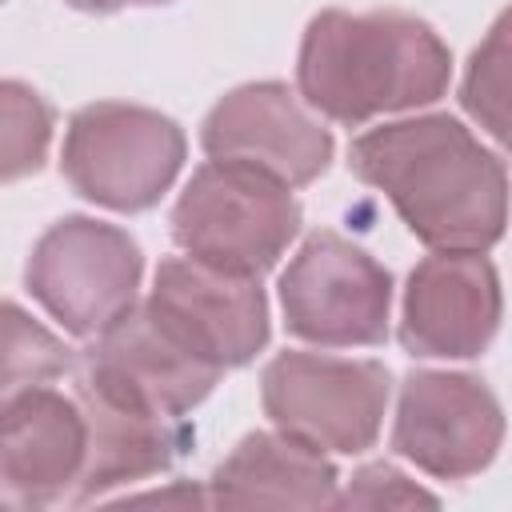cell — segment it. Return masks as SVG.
<instances>
[{"label": "cell", "mask_w": 512, "mask_h": 512, "mask_svg": "<svg viewBox=\"0 0 512 512\" xmlns=\"http://www.w3.org/2000/svg\"><path fill=\"white\" fill-rule=\"evenodd\" d=\"M144 276L140 244L104 220L64 216L32 248L24 284L72 336H96L136 304Z\"/></svg>", "instance_id": "cell-5"}, {"label": "cell", "mask_w": 512, "mask_h": 512, "mask_svg": "<svg viewBox=\"0 0 512 512\" xmlns=\"http://www.w3.org/2000/svg\"><path fill=\"white\" fill-rule=\"evenodd\" d=\"M84 468V412L76 396L36 384L0 408V504H56Z\"/></svg>", "instance_id": "cell-13"}, {"label": "cell", "mask_w": 512, "mask_h": 512, "mask_svg": "<svg viewBox=\"0 0 512 512\" xmlns=\"http://www.w3.org/2000/svg\"><path fill=\"white\" fill-rule=\"evenodd\" d=\"M500 280L484 252H436L404 288L400 344L424 360L480 356L500 328Z\"/></svg>", "instance_id": "cell-12"}, {"label": "cell", "mask_w": 512, "mask_h": 512, "mask_svg": "<svg viewBox=\"0 0 512 512\" xmlns=\"http://www.w3.org/2000/svg\"><path fill=\"white\" fill-rule=\"evenodd\" d=\"M48 144H52L48 100L20 80H0V184L40 172Z\"/></svg>", "instance_id": "cell-17"}, {"label": "cell", "mask_w": 512, "mask_h": 512, "mask_svg": "<svg viewBox=\"0 0 512 512\" xmlns=\"http://www.w3.org/2000/svg\"><path fill=\"white\" fill-rule=\"evenodd\" d=\"M292 336L320 348H360L388 336L392 276L340 232H312L280 276Z\"/></svg>", "instance_id": "cell-7"}, {"label": "cell", "mask_w": 512, "mask_h": 512, "mask_svg": "<svg viewBox=\"0 0 512 512\" xmlns=\"http://www.w3.org/2000/svg\"><path fill=\"white\" fill-rule=\"evenodd\" d=\"M504 440V412L492 388L464 372H412L400 384L392 448L420 472L468 480L484 472Z\"/></svg>", "instance_id": "cell-10"}, {"label": "cell", "mask_w": 512, "mask_h": 512, "mask_svg": "<svg viewBox=\"0 0 512 512\" xmlns=\"http://www.w3.org/2000/svg\"><path fill=\"white\" fill-rule=\"evenodd\" d=\"M260 400L276 432L316 452H364L388 408V368L316 352H280L260 376Z\"/></svg>", "instance_id": "cell-6"}, {"label": "cell", "mask_w": 512, "mask_h": 512, "mask_svg": "<svg viewBox=\"0 0 512 512\" xmlns=\"http://www.w3.org/2000/svg\"><path fill=\"white\" fill-rule=\"evenodd\" d=\"M336 484L324 452L284 432H252L216 464L208 500L220 508H328Z\"/></svg>", "instance_id": "cell-14"}, {"label": "cell", "mask_w": 512, "mask_h": 512, "mask_svg": "<svg viewBox=\"0 0 512 512\" xmlns=\"http://www.w3.org/2000/svg\"><path fill=\"white\" fill-rule=\"evenodd\" d=\"M200 144L212 160L256 168L288 188L312 184L332 160V136L276 80L240 84L200 124Z\"/></svg>", "instance_id": "cell-11"}, {"label": "cell", "mask_w": 512, "mask_h": 512, "mask_svg": "<svg viewBox=\"0 0 512 512\" xmlns=\"http://www.w3.org/2000/svg\"><path fill=\"white\" fill-rule=\"evenodd\" d=\"M184 152L188 144L172 116L96 100L68 120L60 168L84 200L112 212H144L172 188Z\"/></svg>", "instance_id": "cell-4"}, {"label": "cell", "mask_w": 512, "mask_h": 512, "mask_svg": "<svg viewBox=\"0 0 512 512\" xmlns=\"http://www.w3.org/2000/svg\"><path fill=\"white\" fill-rule=\"evenodd\" d=\"M336 508H416V504H436V496H428L424 488H416L404 472H396L392 464H368L360 468L344 492H336L332 500Z\"/></svg>", "instance_id": "cell-19"}, {"label": "cell", "mask_w": 512, "mask_h": 512, "mask_svg": "<svg viewBox=\"0 0 512 512\" xmlns=\"http://www.w3.org/2000/svg\"><path fill=\"white\" fill-rule=\"evenodd\" d=\"M348 168L436 252H484L504 236V160L444 112L368 128L352 140Z\"/></svg>", "instance_id": "cell-1"}, {"label": "cell", "mask_w": 512, "mask_h": 512, "mask_svg": "<svg viewBox=\"0 0 512 512\" xmlns=\"http://www.w3.org/2000/svg\"><path fill=\"white\" fill-rule=\"evenodd\" d=\"M460 100L480 120V128H488L496 140L508 136V16H500L488 40L472 52Z\"/></svg>", "instance_id": "cell-18"}, {"label": "cell", "mask_w": 512, "mask_h": 512, "mask_svg": "<svg viewBox=\"0 0 512 512\" xmlns=\"http://www.w3.org/2000/svg\"><path fill=\"white\" fill-rule=\"evenodd\" d=\"M216 380L220 368L176 344L144 312V304H132L120 320L96 332L92 348L80 352L76 364V388L172 420H184L216 388Z\"/></svg>", "instance_id": "cell-9"}, {"label": "cell", "mask_w": 512, "mask_h": 512, "mask_svg": "<svg viewBox=\"0 0 512 512\" xmlns=\"http://www.w3.org/2000/svg\"><path fill=\"white\" fill-rule=\"evenodd\" d=\"M72 8L84 12H120V8H136V4H172V0H68Z\"/></svg>", "instance_id": "cell-20"}, {"label": "cell", "mask_w": 512, "mask_h": 512, "mask_svg": "<svg viewBox=\"0 0 512 512\" xmlns=\"http://www.w3.org/2000/svg\"><path fill=\"white\" fill-rule=\"evenodd\" d=\"M452 56L416 16L396 8L320 12L300 44L296 84L308 108L336 124L424 108L444 96Z\"/></svg>", "instance_id": "cell-2"}, {"label": "cell", "mask_w": 512, "mask_h": 512, "mask_svg": "<svg viewBox=\"0 0 512 512\" xmlns=\"http://www.w3.org/2000/svg\"><path fill=\"white\" fill-rule=\"evenodd\" d=\"M76 404L84 412V468L72 492L76 504L164 472L188 444L184 420L124 408L84 388H76Z\"/></svg>", "instance_id": "cell-15"}, {"label": "cell", "mask_w": 512, "mask_h": 512, "mask_svg": "<svg viewBox=\"0 0 512 512\" xmlns=\"http://www.w3.org/2000/svg\"><path fill=\"white\" fill-rule=\"evenodd\" d=\"M300 232V204L292 188L228 160H208L184 184L172 208V240L184 256L232 272H268Z\"/></svg>", "instance_id": "cell-3"}, {"label": "cell", "mask_w": 512, "mask_h": 512, "mask_svg": "<svg viewBox=\"0 0 512 512\" xmlns=\"http://www.w3.org/2000/svg\"><path fill=\"white\" fill-rule=\"evenodd\" d=\"M144 312L212 368H240L268 344V300L256 276H232L192 256L156 268Z\"/></svg>", "instance_id": "cell-8"}, {"label": "cell", "mask_w": 512, "mask_h": 512, "mask_svg": "<svg viewBox=\"0 0 512 512\" xmlns=\"http://www.w3.org/2000/svg\"><path fill=\"white\" fill-rule=\"evenodd\" d=\"M72 368V348L32 320L20 304L0 300V408L20 392L48 384Z\"/></svg>", "instance_id": "cell-16"}]
</instances>
